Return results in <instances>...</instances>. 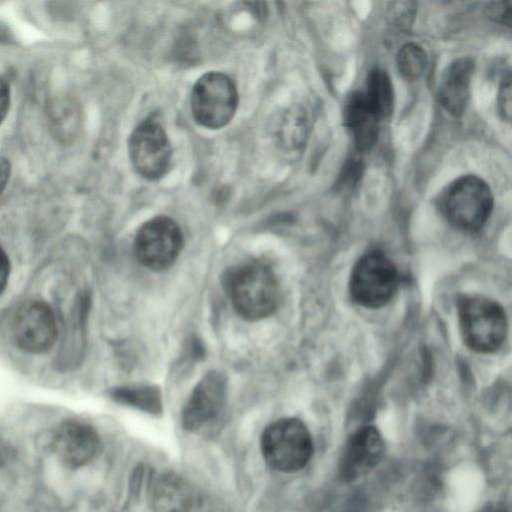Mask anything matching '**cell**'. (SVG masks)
<instances>
[{
    "label": "cell",
    "instance_id": "obj_24",
    "mask_svg": "<svg viewBox=\"0 0 512 512\" xmlns=\"http://www.w3.org/2000/svg\"><path fill=\"white\" fill-rule=\"evenodd\" d=\"M10 273L9 258L3 248L0 246V294L4 291Z\"/></svg>",
    "mask_w": 512,
    "mask_h": 512
},
{
    "label": "cell",
    "instance_id": "obj_13",
    "mask_svg": "<svg viewBox=\"0 0 512 512\" xmlns=\"http://www.w3.org/2000/svg\"><path fill=\"white\" fill-rule=\"evenodd\" d=\"M474 66L471 58H458L447 66L441 77L438 99L443 108L453 116L461 115L468 105Z\"/></svg>",
    "mask_w": 512,
    "mask_h": 512
},
{
    "label": "cell",
    "instance_id": "obj_9",
    "mask_svg": "<svg viewBox=\"0 0 512 512\" xmlns=\"http://www.w3.org/2000/svg\"><path fill=\"white\" fill-rule=\"evenodd\" d=\"M12 330L16 345L30 354L46 353L57 338L54 312L40 300L27 302L18 309Z\"/></svg>",
    "mask_w": 512,
    "mask_h": 512
},
{
    "label": "cell",
    "instance_id": "obj_4",
    "mask_svg": "<svg viewBox=\"0 0 512 512\" xmlns=\"http://www.w3.org/2000/svg\"><path fill=\"white\" fill-rule=\"evenodd\" d=\"M493 195L487 183L475 176L465 175L453 181L442 197L446 218L464 231H477L487 222L493 210Z\"/></svg>",
    "mask_w": 512,
    "mask_h": 512
},
{
    "label": "cell",
    "instance_id": "obj_11",
    "mask_svg": "<svg viewBox=\"0 0 512 512\" xmlns=\"http://www.w3.org/2000/svg\"><path fill=\"white\" fill-rule=\"evenodd\" d=\"M53 447L60 461L70 468L89 463L99 448V437L87 423L68 420L58 426Z\"/></svg>",
    "mask_w": 512,
    "mask_h": 512
},
{
    "label": "cell",
    "instance_id": "obj_25",
    "mask_svg": "<svg viewBox=\"0 0 512 512\" xmlns=\"http://www.w3.org/2000/svg\"><path fill=\"white\" fill-rule=\"evenodd\" d=\"M11 174V163L6 157H0V197L4 192Z\"/></svg>",
    "mask_w": 512,
    "mask_h": 512
},
{
    "label": "cell",
    "instance_id": "obj_16",
    "mask_svg": "<svg viewBox=\"0 0 512 512\" xmlns=\"http://www.w3.org/2000/svg\"><path fill=\"white\" fill-rule=\"evenodd\" d=\"M364 95L380 118L391 114L394 101L393 85L385 70L375 68L370 71Z\"/></svg>",
    "mask_w": 512,
    "mask_h": 512
},
{
    "label": "cell",
    "instance_id": "obj_12",
    "mask_svg": "<svg viewBox=\"0 0 512 512\" xmlns=\"http://www.w3.org/2000/svg\"><path fill=\"white\" fill-rule=\"evenodd\" d=\"M384 442L373 426H364L353 433L347 442L340 471L344 479L355 480L370 472L382 459Z\"/></svg>",
    "mask_w": 512,
    "mask_h": 512
},
{
    "label": "cell",
    "instance_id": "obj_15",
    "mask_svg": "<svg viewBox=\"0 0 512 512\" xmlns=\"http://www.w3.org/2000/svg\"><path fill=\"white\" fill-rule=\"evenodd\" d=\"M193 493L188 484L175 475L158 480L152 496L153 512H190Z\"/></svg>",
    "mask_w": 512,
    "mask_h": 512
},
{
    "label": "cell",
    "instance_id": "obj_22",
    "mask_svg": "<svg viewBox=\"0 0 512 512\" xmlns=\"http://www.w3.org/2000/svg\"><path fill=\"white\" fill-rule=\"evenodd\" d=\"M486 15L495 22L503 25H511L512 2L493 1L487 4Z\"/></svg>",
    "mask_w": 512,
    "mask_h": 512
},
{
    "label": "cell",
    "instance_id": "obj_2",
    "mask_svg": "<svg viewBox=\"0 0 512 512\" xmlns=\"http://www.w3.org/2000/svg\"><path fill=\"white\" fill-rule=\"evenodd\" d=\"M459 323L465 344L473 351L491 353L507 334L505 312L496 301L481 295H465L458 301Z\"/></svg>",
    "mask_w": 512,
    "mask_h": 512
},
{
    "label": "cell",
    "instance_id": "obj_23",
    "mask_svg": "<svg viewBox=\"0 0 512 512\" xmlns=\"http://www.w3.org/2000/svg\"><path fill=\"white\" fill-rule=\"evenodd\" d=\"M10 98L9 84L0 76V125L5 120L9 112Z\"/></svg>",
    "mask_w": 512,
    "mask_h": 512
},
{
    "label": "cell",
    "instance_id": "obj_18",
    "mask_svg": "<svg viewBox=\"0 0 512 512\" xmlns=\"http://www.w3.org/2000/svg\"><path fill=\"white\" fill-rule=\"evenodd\" d=\"M396 62L399 72L408 79H416L422 75L427 64V56L421 46L406 43L398 51Z\"/></svg>",
    "mask_w": 512,
    "mask_h": 512
},
{
    "label": "cell",
    "instance_id": "obj_3",
    "mask_svg": "<svg viewBox=\"0 0 512 512\" xmlns=\"http://www.w3.org/2000/svg\"><path fill=\"white\" fill-rule=\"evenodd\" d=\"M261 451L273 469L295 472L309 462L313 452L312 438L300 420L283 418L266 427L261 436Z\"/></svg>",
    "mask_w": 512,
    "mask_h": 512
},
{
    "label": "cell",
    "instance_id": "obj_17",
    "mask_svg": "<svg viewBox=\"0 0 512 512\" xmlns=\"http://www.w3.org/2000/svg\"><path fill=\"white\" fill-rule=\"evenodd\" d=\"M113 398L122 404L136 407L149 413L162 409L161 394L154 387H123L114 390Z\"/></svg>",
    "mask_w": 512,
    "mask_h": 512
},
{
    "label": "cell",
    "instance_id": "obj_7",
    "mask_svg": "<svg viewBox=\"0 0 512 512\" xmlns=\"http://www.w3.org/2000/svg\"><path fill=\"white\" fill-rule=\"evenodd\" d=\"M183 246L179 225L168 216H157L145 222L135 237V253L146 268L168 269L176 261Z\"/></svg>",
    "mask_w": 512,
    "mask_h": 512
},
{
    "label": "cell",
    "instance_id": "obj_26",
    "mask_svg": "<svg viewBox=\"0 0 512 512\" xmlns=\"http://www.w3.org/2000/svg\"><path fill=\"white\" fill-rule=\"evenodd\" d=\"M492 512H503V511L496 510V511H492Z\"/></svg>",
    "mask_w": 512,
    "mask_h": 512
},
{
    "label": "cell",
    "instance_id": "obj_10",
    "mask_svg": "<svg viewBox=\"0 0 512 512\" xmlns=\"http://www.w3.org/2000/svg\"><path fill=\"white\" fill-rule=\"evenodd\" d=\"M226 398V378L217 371L208 372L194 387L182 412V424L197 431L214 421Z\"/></svg>",
    "mask_w": 512,
    "mask_h": 512
},
{
    "label": "cell",
    "instance_id": "obj_5",
    "mask_svg": "<svg viewBox=\"0 0 512 512\" xmlns=\"http://www.w3.org/2000/svg\"><path fill=\"white\" fill-rule=\"evenodd\" d=\"M191 111L195 121L209 129L226 126L238 105L234 81L221 72H208L195 83L191 92Z\"/></svg>",
    "mask_w": 512,
    "mask_h": 512
},
{
    "label": "cell",
    "instance_id": "obj_6",
    "mask_svg": "<svg viewBox=\"0 0 512 512\" xmlns=\"http://www.w3.org/2000/svg\"><path fill=\"white\" fill-rule=\"evenodd\" d=\"M397 287V269L393 262L379 251L363 255L351 272V297L364 307L384 306L392 299Z\"/></svg>",
    "mask_w": 512,
    "mask_h": 512
},
{
    "label": "cell",
    "instance_id": "obj_14",
    "mask_svg": "<svg viewBox=\"0 0 512 512\" xmlns=\"http://www.w3.org/2000/svg\"><path fill=\"white\" fill-rule=\"evenodd\" d=\"M380 117L363 92L353 93L345 106V123L358 151H369L377 141Z\"/></svg>",
    "mask_w": 512,
    "mask_h": 512
},
{
    "label": "cell",
    "instance_id": "obj_21",
    "mask_svg": "<svg viewBox=\"0 0 512 512\" xmlns=\"http://www.w3.org/2000/svg\"><path fill=\"white\" fill-rule=\"evenodd\" d=\"M498 109L504 120L511 118V76L510 71L502 77L498 90Z\"/></svg>",
    "mask_w": 512,
    "mask_h": 512
},
{
    "label": "cell",
    "instance_id": "obj_8",
    "mask_svg": "<svg viewBox=\"0 0 512 512\" xmlns=\"http://www.w3.org/2000/svg\"><path fill=\"white\" fill-rule=\"evenodd\" d=\"M135 171L147 180H158L169 170L172 148L163 127L152 119L139 124L128 141Z\"/></svg>",
    "mask_w": 512,
    "mask_h": 512
},
{
    "label": "cell",
    "instance_id": "obj_1",
    "mask_svg": "<svg viewBox=\"0 0 512 512\" xmlns=\"http://www.w3.org/2000/svg\"><path fill=\"white\" fill-rule=\"evenodd\" d=\"M228 291L235 311L248 321L272 314L280 296L274 271L266 263L257 261L245 263L231 273Z\"/></svg>",
    "mask_w": 512,
    "mask_h": 512
},
{
    "label": "cell",
    "instance_id": "obj_20",
    "mask_svg": "<svg viewBox=\"0 0 512 512\" xmlns=\"http://www.w3.org/2000/svg\"><path fill=\"white\" fill-rule=\"evenodd\" d=\"M415 8L412 2L392 3L390 8V22L397 28H406L412 21Z\"/></svg>",
    "mask_w": 512,
    "mask_h": 512
},
{
    "label": "cell",
    "instance_id": "obj_19",
    "mask_svg": "<svg viewBox=\"0 0 512 512\" xmlns=\"http://www.w3.org/2000/svg\"><path fill=\"white\" fill-rule=\"evenodd\" d=\"M306 130L307 121L305 115H303L302 111H292L284 124V133L281 137L286 143L297 146L303 141Z\"/></svg>",
    "mask_w": 512,
    "mask_h": 512
}]
</instances>
